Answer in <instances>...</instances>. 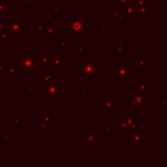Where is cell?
<instances>
[{
	"mask_svg": "<svg viewBox=\"0 0 167 167\" xmlns=\"http://www.w3.org/2000/svg\"><path fill=\"white\" fill-rule=\"evenodd\" d=\"M122 118L125 120V122L128 124H130L131 122L135 121L136 120V115L134 114H128V112H126V114H123L122 115Z\"/></svg>",
	"mask_w": 167,
	"mask_h": 167,
	"instance_id": "ffe728a7",
	"label": "cell"
},
{
	"mask_svg": "<svg viewBox=\"0 0 167 167\" xmlns=\"http://www.w3.org/2000/svg\"><path fill=\"white\" fill-rule=\"evenodd\" d=\"M77 55H78L79 57H82L83 52H82V51H78V50H77Z\"/></svg>",
	"mask_w": 167,
	"mask_h": 167,
	"instance_id": "681fc988",
	"label": "cell"
},
{
	"mask_svg": "<svg viewBox=\"0 0 167 167\" xmlns=\"http://www.w3.org/2000/svg\"><path fill=\"white\" fill-rule=\"evenodd\" d=\"M11 125L13 127H20L21 126L20 119H12V121H11Z\"/></svg>",
	"mask_w": 167,
	"mask_h": 167,
	"instance_id": "836d02e7",
	"label": "cell"
},
{
	"mask_svg": "<svg viewBox=\"0 0 167 167\" xmlns=\"http://www.w3.org/2000/svg\"><path fill=\"white\" fill-rule=\"evenodd\" d=\"M64 56H61V57H56L54 56V59L53 61L51 63V68L52 69H60L61 68V66H63V64L66 63V61H64Z\"/></svg>",
	"mask_w": 167,
	"mask_h": 167,
	"instance_id": "7c38bea8",
	"label": "cell"
},
{
	"mask_svg": "<svg viewBox=\"0 0 167 167\" xmlns=\"http://www.w3.org/2000/svg\"><path fill=\"white\" fill-rule=\"evenodd\" d=\"M3 131V118L0 117V132Z\"/></svg>",
	"mask_w": 167,
	"mask_h": 167,
	"instance_id": "ee69618b",
	"label": "cell"
},
{
	"mask_svg": "<svg viewBox=\"0 0 167 167\" xmlns=\"http://www.w3.org/2000/svg\"><path fill=\"white\" fill-rule=\"evenodd\" d=\"M69 31L73 34L74 38H82L83 34L87 32L86 21L82 17H74L69 16Z\"/></svg>",
	"mask_w": 167,
	"mask_h": 167,
	"instance_id": "7a4b0ae2",
	"label": "cell"
},
{
	"mask_svg": "<svg viewBox=\"0 0 167 167\" xmlns=\"http://www.w3.org/2000/svg\"><path fill=\"white\" fill-rule=\"evenodd\" d=\"M11 20H12V21H19V20H21V17H20V16H12V17H11Z\"/></svg>",
	"mask_w": 167,
	"mask_h": 167,
	"instance_id": "7bdbcfd3",
	"label": "cell"
},
{
	"mask_svg": "<svg viewBox=\"0 0 167 167\" xmlns=\"http://www.w3.org/2000/svg\"><path fill=\"white\" fill-rule=\"evenodd\" d=\"M38 34L39 33H37V32H34L33 31V37H34V38H38Z\"/></svg>",
	"mask_w": 167,
	"mask_h": 167,
	"instance_id": "f907efd6",
	"label": "cell"
},
{
	"mask_svg": "<svg viewBox=\"0 0 167 167\" xmlns=\"http://www.w3.org/2000/svg\"><path fill=\"white\" fill-rule=\"evenodd\" d=\"M42 95L47 97V100L55 101L57 97L61 95V83L60 82H52V83H42Z\"/></svg>",
	"mask_w": 167,
	"mask_h": 167,
	"instance_id": "8992f818",
	"label": "cell"
},
{
	"mask_svg": "<svg viewBox=\"0 0 167 167\" xmlns=\"http://www.w3.org/2000/svg\"><path fill=\"white\" fill-rule=\"evenodd\" d=\"M134 6V11L132 16H149V6L148 5H141V6Z\"/></svg>",
	"mask_w": 167,
	"mask_h": 167,
	"instance_id": "30bf717a",
	"label": "cell"
},
{
	"mask_svg": "<svg viewBox=\"0 0 167 167\" xmlns=\"http://www.w3.org/2000/svg\"><path fill=\"white\" fill-rule=\"evenodd\" d=\"M33 31L37 32V33H42V26L38 25H33Z\"/></svg>",
	"mask_w": 167,
	"mask_h": 167,
	"instance_id": "e575fe53",
	"label": "cell"
},
{
	"mask_svg": "<svg viewBox=\"0 0 167 167\" xmlns=\"http://www.w3.org/2000/svg\"><path fill=\"white\" fill-rule=\"evenodd\" d=\"M38 131H39V132H41V131H47V132L52 131L51 123H47V122H42V121H39Z\"/></svg>",
	"mask_w": 167,
	"mask_h": 167,
	"instance_id": "d6986e66",
	"label": "cell"
},
{
	"mask_svg": "<svg viewBox=\"0 0 167 167\" xmlns=\"http://www.w3.org/2000/svg\"><path fill=\"white\" fill-rule=\"evenodd\" d=\"M150 64V61L146 60V57L145 56H141L140 57V60L138 61L137 63V66H136V68L137 69H140V68H143L147 66V64Z\"/></svg>",
	"mask_w": 167,
	"mask_h": 167,
	"instance_id": "7402d4cb",
	"label": "cell"
},
{
	"mask_svg": "<svg viewBox=\"0 0 167 167\" xmlns=\"http://www.w3.org/2000/svg\"><path fill=\"white\" fill-rule=\"evenodd\" d=\"M82 140L86 141L88 144H91V145H96V132H90L88 133L87 135H85Z\"/></svg>",
	"mask_w": 167,
	"mask_h": 167,
	"instance_id": "9a60e30c",
	"label": "cell"
},
{
	"mask_svg": "<svg viewBox=\"0 0 167 167\" xmlns=\"http://www.w3.org/2000/svg\"><path fill=\"white\" fill-rule=\"evenodd\" d=\"M140 126H141V123L140 122H137L136 120L131 122L130 124H128V127H127V131L131 132V131H134L136 128H139Z\"/></svg>",
	"mask_w": 167,
	"mask_h": 167,
	"instance_id": "d4e9b609",
	"label": "cell"
},
{
	"mask_svg": "<svg viewBox=\"0 0 167 167\" xmlns=\"http://www.w3.org/2000/svg\"><path fill=\"white\" fill-rule=\"evenodd\" d=\"M2 140H12V137H2Z\"/></svg>",
	"mask_w": 167,
	"mask_h": 167,
	"instance_id": "816d5d0a",
	"label": "cell"
},
{
	"mask_svg": "<svg viewBox=\"0 0 167 167\" xmlns=\"http://www.w3.org/2000/svg\"><path fill=\"white\" fill-rule=\"evenodd\" d=\"M47 37L48 38H56V33H55V30L54 31H49V32H47Z\"/></svg>",
	"mask_w": 167,
	"mask_h": 167,
	"instance_id": "8d00e7d4",
	"label": "cell"
},
{
	"mask_svg": "<svg viewBox=\"0 0 167 167\" xmlns=\"http://www.w3.org/2000/svg\"><path fill=\"white\" fill-rule=\"evenodd\" d=\"M7 3L5 2H0V16L3 15V12H6L7 11Z\"/></svg>",
	"mask_w": 167,
	"mask_h": 167,
	"instance_id": "f546056e",
	"label": "cell"
},
{
	"mask_svg": "<svg viewBox=\"0 0 167 167\" xmlns=\"http://www.w3.org/2000/svg\"><path fill=\"white\" fill-rule=\"evenodd\" d=\"M42 80L43 82L46 83H52L56 81V74L55 73H45L42 75Z\"/></svg>",
	"mask_w": 167,
	"mask_h": 167,
	"instance_id": "e0dca14e",
	"label": "cell"
},
{
	"mask_svg": "<svg viewBox=\"0 0 167 167\" xmlns=\"http://www.w3.org/2000/svg\"><path fill=\"white\" fill-rule=\"evenodd\" d=\"M60 41H61V42H64V41H66V39H64V38H61Z\"/></svg>",
	"mask_w": 167,
	"mask_h": 167,
	"instance_id": "11a10c76",
	"label": "cell"
},
{
	"mask_svg": "<svg viewBox=\"0 0 167 167\" xmlns=\"http://www.w3.org/2000/svg\"><path fill=\"white\" fill-rule=\"evenodd\" d=\"M8 35L9 38H20L21 34L25 33V21H12L8 20L7 24L3 25L2 28Z\"/></svg>",
	"mask_w": 167,
	"mask_h": 167,
	"instance_id": "3957f363",
	"label": "cell"
},
{
	"mask_svg": "<svg viewBox=\"0 0 167 167\" xmlns=\"http://www.w3.org/2000/svg\"><path fill=\"white\" fill-rule=\"evenodd\" d=\"M21 2H25V7H29V1L30 0H20Z\"/></svg>",
	"mask_w": 167,
	"mask_h": 167,
	"instance_id": "b9f144b4",
	"label": "cell"
},
{
	"mask_svg": "<svg viewBox=\"0 0 167 167\" xmlns=\"http://www.w3.org/2000/svg\"><path fill=\"white\" fill-rule=\"evenodd\" d=\"M117 55L118 56H126L127 55V48L126 47H124V46H122L121 48H120V49L119 50H118L117 52Z\"/></svg>",
	"mask_w": 167,
	"mask_h": 167,
	"instance_id": "4dcf8cb0",
	"label": "cell"
},
{
	"mask_svg": "<svg viewBox=\"0 0 167 167\" xmlns=\"http://www.w3.org/2000/svg\"><path fill=\"white\" fill-rule=\"evenodd\" d=\"M4 69L7 71V77L8 78H16L17 77V68L10 64H4Z\"/></svg>",
	"mask_w": 167,
	"mask_h": 167,
	"instance_id": "4fadbf2b",
	"label": "cell"
},
{
	"mask_svg": "<svg viewBox=\"0 0 167 167\" xmlns=\"http://www.w3.org/2000/svg\"><path fill=\"white\" fill-rule=\"evenodd\" d=\"M60 47H69V43H68V42H61L60 43Z\"/></svg>",
	"mask_w": 167,
	"mask_h": 167,
	"instance_id": "ab89813d",
	"label": "cell"
},
{
	"mask_svg": "<svg viewBox=\"0 0 167 167\" xmlns=\"http://www.w3.org/2000/svg\"><path fill=\"white\" fill-rule=\"evenodd\" d=\"M54 59V56H48V53L45 51L42 53V56H37V63L40 66V64H47V66H50L52 61Z\"/></svg>",
	"mask_w": 167,
	"mask_h": 167,
	"instance_id": "8fae6325",
	"label": "cell"
},
{
	"mask_svg": "<svg viewBox=\"0 0 167 167\" xmlns=\"http://www.w3.org/2000/svg\"><path fill=\"white\" fill-rule=\"evenodd\" d=\"M136 87L138 91H142V92H149L150 90V84L146 81H140L136 84Z\"/></svg>",
	"mask_w": 167,
	"mask_h": 167,
	"instance_id": "2e32d148",
	"label": "cell"
},
{
	"mask_svg": "<svg viewBox=\"0 0 167 167\" xmlns=\"http://www.w3.org/2000/svg\"><path fill=\"white\" fill-rule=\"evenodd\" d=\"M131 100L136 104H143L145 106H148L150 103V97L145 95V92L142 91H132L131 92Z\"/></svg>",
	"mask_w": 167,
	"mask_h": 167,
	"instance_id": "52a82bcc",
	"label": "cell"
},
{
	"mask_svg": "<svg viewBox=\"0 0 167 167\" xmlns=\"http://www.w3.org/2000/svg\"><path fill=\"white\" fill-rule=\"evenodd\" d=\"M132 76V68L130 64H115L114 77L119 83H125Z\"/></svg>",
	"mask_w": 167,
	"mask_h": 167,
	"instance_id": "5b68a950",
	"label": "cell"
},
{
	"mask_svg": "<svg viewBox=\"0 0 167 167\" xmlns=\"http://www.w3.org/2000/svg\"><path fill=\"white\" fill-rule=\"evenodd\" d=\"M105 126H106V127H107V126H110V123H109V122H106V124H105Z\"/></svg>",
	"mask_w": 167,
	"mask_h": 167,
	"instance_id": "db71d44e",
	"label": "cell"
},
{
	"mask_svg": "<svg viewBox=\"0 0 167 167\" xmlns=\"http://www.w3.org/2000/svg\"><path fill=\"white\" fill-rule=\"evenodd\" d=\"M122 8H123V11H122V12H124L125 14L130 15V16L133 15L134 6H133L132 2H131V3H128V4H126V5H124V6H123Z\"/></svg>",
	"mask_w": 167,
	"mask_h": 167,
	"instance_id": "603a6c76",
	"label": "cell"
},
{
	"mask_svg": "<svg viewBox=\"0 0 167 167\" xmlns=\"http://www.w3.org/2000/svg\"><path fill=\"white\" fill-rule=\"evenodd\" d=\"M11 117H12V119H20L21 115H19V114H13L12 115H11Z\"/></svg>",
	"mask_w": 167,
	"mask_h": 167,
	"instance_id": "f35d334b",
	"label": "cell"
},
{
	"mask_svg": "<svg viewBox=\"0 0 167 167\" xmlns=\"http://www.w3.org/2000/svg\"><path fill=\"white\" fill-rule=\"evenodd\" d=\"M37 120L42 121V122H47V123H54L57 120V115L56 114H51V115H44V114H39L37 115Z\"/></svg>",
	"mask_w": 167,
	"mask_h": 167,
	"instance_id": "9c48e42d",
	"label": "cell"
},
{
	"mask_svg": "<svg viewBox=\"0 0 167 167\" xmlns=\"http://www.w3.org/2000/svg\"><path fill=\"white\" fill-rule=\"evenodd\" d=\"M21 67L17 68V73L21 74H32L34 69L38 68V63H37V56L33 55V52L29 51L25 52L24 56L20 57Z\"/></svg>",
	"mask_w": 167,
	"mask_h": 167,
	"instance_id": "6da1fadb",
	"label": "cell"
},
{
	"mask_svg": "<svg viewBox=\"0 0 167 167\" xmlns=\"http://www.w3.org/2000/svg\"><path fill=\"white\" fill-rule=\"evenodd\" d=\"M105 110V117L106 118H111L114 116L115 114V109L114 107H106Z\"/></svg>",
	"mask_w": 167,
	"mask_h": 167,
	"instance_id": "cb8c5ba5",
	"label": "cell"
},
{
	"mask_svg": "<svg viewBox=\"0 0 167 167\" xmlns=\"http://www.w3.org/2000/svg\"><path fill=\"white\" fill-rule=\"evenodd\" d=\"M158 105H160V106H162V107H163V110H166V104H167V102L165 101V100H159L158 102Z\"/></svg>",
	"mask_w": 167,
	"mask_h": 167,
	"instance_id": "74e56055",
	"label": "cell"
},
{
	"mask_svg": "<svg viewBox=\"0 0 167 167\" xmlns=\"http://www.w3.org/2000/svg\"><path fill=\"white\" fill-rule=\"evenodd\" d=\"M114 130H115V128L114 127H110V126L106 127V129H105L106 132H114Z\"/></svg>",
	"mask_w": 167,
	"mask_h": 167,
	"instance_id": "60d3db41",
	"label": "cell"
},
{
	"mask_svg": "<svg viewBox=\"0 0 167 167\" xmlns=\"http://www.w3.org/2000/svg\"><path fill=\"white\" fill-rule=\"evenodd\" d=\"M91 1H92V2H93V3H94V2H95V1H96V0H91Z\"/></svg>",
	"mask_w": 167,
	"mask_h": 167,
	"instance_id": "9f6ffc18",
	"label": "cell"
},
{
	"mask_svg": "<svg viewBox=\"0 0 167 167\" xmlns=\"http://www.w3.org/2000/svg\"><path fill=\"white\" fill-rule=\"evenodd\" d=\"M33 87H25V92H32V91H33Z\"/></svg>",
	"mask_w": 167,
	"mask_h": 167,
	"instance_id": "bcb514c9",
	"label": "cell"
},
{
	"mask_svg": "<svg viewBox=\"0 0 167 167\" xmlns=\"http://www.w3.org/2000/svg\"><path fill=\"white\" fill-rule=\"evenodd\" d=\"M3 25H3V21H0V29H2V28H3Z\"/></svg>",
	"mask_w": 167,
	"mask_h": 167,
	"instance_id": "f5cc1de1",
	"label": "cell"
},
{
	"mask_svg": "<svg viewBox=\"0 0 167 167\" xmlns=\"http://www.w3.org/2000/svg\"><path fill=\"white\" fill-rule=\"evenodd\" d=\"M101 72V67L97 64L96 61L84 60L81 64L78 66V73L83 78H95L97 74Z\"/></svg>",
	"mask_w": 167,
	"mask_h": 167,
	"instance_id": "277c9868",
	"label": "cell"
},
{
	"mask_svg": "<svg viewBox=\"0 0 167 167\" xmlns=\"http://www.w3.org/2000/svg\"><path fill=\"white\" fill-rule=\"evenodd\" d=\"M117 121H118V129L117 130L119 131V132H125V131H127V127H128V125H127V123L125 122V120L123 119V118L121 117H119L117 119Z\"/></svg>",
	"mask_w": 167,
	"mask_h": 167,
	"instance_id": "44dd1931",
	"label": "cell"
},
{
	"mask_svg": "<svg viewBox=\"0 0 167 167\" xmlns=\"http://www.w3.org/2000/svg\"><path fill=\"white\" fill-rule=\"evenodd\" d=\"M3 69H4V64H0V74L3 72Z\"/></svg>",
	"mask_w": 167,
	"mask_h": 167,
	"instance_id": "c3c4849f",
	"label": "cell"
},
{
	"mask_svg": "<svg viewBox=\"0 0 167 167\" xmlns=\"http://www.w3.org/2000/svg\"><path fill=\"white\" fill-rule=\"evenodd\" d=\"M77 89H78V91H79V92L81 93L83 96H86V95H87V87H78Z\"/></svg>",
	"mask_w": 167,
	"mask_h": 167,
	"instance_id": "d590c367",
	"label": "cell"
},
{
	"mask_svg": "<svg viewBox=\"0 0 167 167\" xmlns=\"http://www.w3.org/2000/svg\"><path fill=\"white\" fill-rule=\"evenodd\" d=\"M118 42H120V43H125V42H127V39H126V38H118Z\"/></svg>",
	"mask_w": 167,
	"mask_h": 167,
	"instance_id": "7dc6e473",
	"label": "cell"
},
{
	"mask_svg": "<svg viewBox=\"0 0 167 167\" xmlns=\"http://www.w3.org/2000/svg\"><path fill=\"white\" fill-rule=\"evenodd\" d=\"M145 112H146V106L143 104H137L136 114H145Z\"/></svg>",
	"mask_w": 167,
	"mask_h": 167,
	"instance_id": "4316f807",
	"label": "cell"
},
{
	"mask_svg": "<svg viewBox=\"0 0 167 167\" xmlns=\"http://www.w3.org/2000/svg\"><path fill=\"white\" fill-rule=\"evenodd\" d=\"M8 35L3 29H0V43H6L8 41Z\"/></svg>",
	"mask_w": 167,
	"mask_h": 167,
	"instance_id": "484cf974",
	"label": "cell"
},
{
	"mask_svg": "<svg viewBox=\"0 0 167 167\" xmlns=\"http://www.w3.org/2000/svg\"><path fill=\"white\" fill-rule=\"evenodd\" d=\"M145 135L144 131H131V136H127V140L131 142L132 145H145Z\"/></svg>",
	"mask_w": 167,
	"mask_h": 167,
	"instance_id": "ba28073f",
	"label": "cell"
},
{
	"mask_svg": "<svg viewBox=\"0 0 167 167\" xmlns=\"http://www.w3.org/2000/svg\"><path fill=\"white\" fill-rule=\"evenodd\" d=\"M131 2H132V0H116L115 3H117V7L119 8V7H123L124 5L131 3Z\"/></svg>",
	"mask_w": 167,
	"mask_h": 167,
	"instance_id": "f1b7e54d",
	"label": "cell"
},
{
	"mask_svg": "<svg viewBox=\"0 0 167 167\" xmlns=\"http://www.w3.org/2000/svg\"><path fill=\"white\" fill-rule=\"evenodd\" d=\"M114 104H115V102L110 99V96H106L105 100H102L100 102V105H101L100 107H101V110H104V109H106V107H114Z\"/></svg>",
	"mask_w": 167,
	"mask_h": 167,
	"instance_id": "5bb4252c",
	"label": "cell"
},
{
	"mask_svg": "<svg viewBox=\"0 0 167 167\" xmlns=\"http://www.w3.org/2000/svg\"><path fill=\"white\" fill-rule=\"evenodd\" d=\"M127 112L128 114H134V115H137L136 114V106L137 104L134 103L132 100H129L127 101Z\"/></svg>",
	"mask_w": 167,
	"mask_h": 167,
	"instance_id": "ac0fdd59",
	"label": "cell"
},
{
	"mask_svg": "<svg viewBox=\"0 0 167 167\" xmlns=\"http://www.w3.org/2000/svg\"><path fill=\"white\" fill-rule=\"evenodd\" d=\"M51 15L52 16H55V17L61 16V7H52Z\"/></svg>",
	"mask_w": 167,
	"mask_h": 167,
	"instance_id": "83f0119b",
	"label": "cell"
},
{
	"mask_svg": "<svg viewBox=\"0 0 167 167\" xmlns=\"http://www.w3.org/2000/svg\"><path fill=\"white\" fill-rule=\"evenodd\" d=\"M105 28H106V21L104 20H102L101 23L99 25H96V29H105Z\"/></svg>",
	"mask_w": 167,
	"mask_h": 167,
	"instance_id": "d6a6232c",
	"label": "cell"
},
{
	"mask_svg": "<svg viewBox=\"0 0 167 167\" xmlns=\"http://www.w3.org/2000/svg\"><path fill=\"white\" fill-rule=\"evenodd\" d=\"M52 18V15L50 12H46V11H44V12L42 13V19L44 20V21H48V20H50Z\"/></svg>",
	"mask_w": 167,
	"mask_h": 167,
	"instance_id": "1f68e13d",
	"label": "cell"
},
{
	"mask_svg": "<svg viewBox=\"0 0 167 167\" xmlns=\"http://www.w3.org/2000/svg\"><path fill=\"white\" fill-rule=\"evenodd\" d=\"M77 50L78 51H82V52H86L87 51V47H77Z\"/></svg>",
	"mask_w": 167,
	"mask_h": 167,
	"instance_id": "f6af8a7d",
	"label": "cell"
},
{
	"mask_svg": "<svg viewBox=\"0 0 167 167\" xmlns=\"http://www.w3.org/2000/svg\"><path fill=\"white\" fill-rule=\"evenodd\" d=\"M114 2H116V0H114Z\"/></svg>",
	"mask_w": 167,
	"mask_h": 167,
	"instance_id": "6f0895ef",
	"label": "cell"
}]
</instances>
